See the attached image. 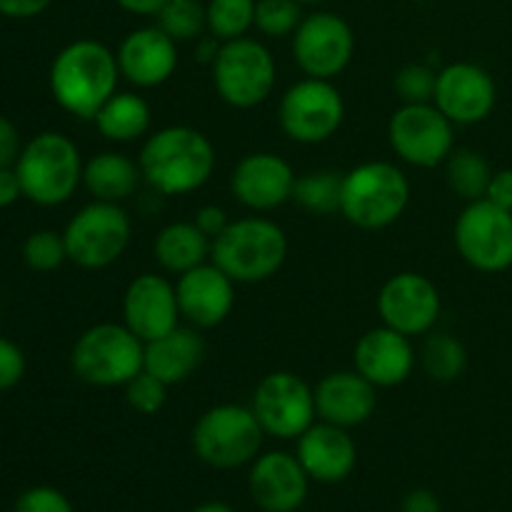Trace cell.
I'll return each instance as SVG.
<instances>
[{
	"label": "cell",
	"instance_id": "obj_1",
	"mask_svg": "<svg viewBox=\"0 0 512 512\" xmlns=\"http://www.w3.org/2000/svg\"><path fill=\"white\" fill-rule=\"evenodd\" d=\"M215 145L203 130L190 125H165L143 140L138 165L143 183L153 193L173 198L203 188L215 173Z\"/></svg>",
	"mask_w": 512,
	"mask_h": 512
},
{
	"label": "cell",
	"instance_id": "obj_2",
	"mask_svg": "<svg viewBox=\"0 0 512 512\" xmlns=\"http://www.w3.org/2000/svg\"><path fill=\"white\" fill-rule=\"evenodd\" d=\"M118 55L95 38H78L58 50L50 63L48 85L55 103L80 120H93L118 93Z\"/></svg>",
	"mask_w": 512,
	"mask_h": 512
},
{
	"label": "cell",
	"instance_id": "obj_3",
	"mask_svg": "<svg viewBox=\"0 0 512 512\" xmlns=\"http://www.w3.org/2000/svg\"><path fill=\"white\" fill-rule=\"evenodd\" d=\"M85 160L80 148L60 130H43L23 145L15 173L23 185V198L40 208L68 203L83 185Z\"/></svg>",
	"mask_w": 512,
	"mask_h": 512
},
{
	"label": "cell",
	"instance_id": "obj_4",
	"mask_svg": "<svg viewBox=\"0 0 512 512\" xmlns=\"http://www.w3.org/2000/svg\"><path fill=\"white\" fill-rule=\"evenodd\" d=\"M288 235L263 215L230 220L213 240L210 260L238 285H255L275 278L288 260Z\"/></svg>",
	"mask_w": 512,
	"mask_h": 512
},
{
	"label": "cell",
	"instance_id": "obj_5",
	"mask_svg": "<svg viewBox=\"0 0 512 512\" xmlns=\"http://www.w3.org/2000/svg\"><path fill=\"white\" fill-rule=\"evenodd\" d=\"M410 180L395 163L365 160L343 175L340 215L360 230H383L403 218Z\"/></svg>",
	"mask_w": 512,
	"mask_h": 512
},
{
	"label": "cell",
	"instance_id": "obj_6",
	"mask_svg": "<svg viewBox=\"0 0 512 512\" xmlns=\"http://www.w3.org/2000/svg\"><path fill=\"white\" fill-rule=\"evenodd\" d=\"M143 365L145 343L125 323L90 325L70 350L75 378L93 388H123Z\"/></svg>",
	"mask_w": 512,
	"mask_h": 512
},
{
	"label": "cell",
	"instance_id": "obj_7",
	"mask_svg": "<svg viewBox=\"0 0 512 512\" xmlns=\"http://www.w3.org/2000/svg\"><path fill=\"white\" fill-rule=\"evenodd\" d=\"M265 430L250 405L220 403L205 410L193 425L190 443L198 460L215 470H238L263 453Z\"/></svg>",
	"mask_w": 512,
	"mask_h": 512
},
{
	"label": "cell",
	"instance_id": "obj_8",
	"mask_svg": "<svg viewBox=\"0 0 512 512\" xmlns=\"http://www.w3.org/2000/svg\"><path fill=\"white\" fill-rule=\"evenodd\" d=\"M218 98L235 110H250L263 105L278 83V65L273 53L260 40H228L220 45L218 58L210 65Z\"/></svg>",
	"mask_w": 512,
	"mask_h": 512
},
{
	"label": "cell",
	"instance_id": "obj_9",
	"mask_svg": "<svg viewBox=\"0 0 512 512\" xmlns=\"http://www.w3.org/2000/svg\"><path fill=\"white\" fill-rule=\"evenodd\" d=\"M130 215L120 203H93L83 205L63 230L68 260L83 270L110 268L123 258L130 245Z\"/></svg>",
	"mask_w": 512,
	"mask_h": 512
},
{
	"label": "cell",
	"instance_id": "obj_10",
	"mask_svg": "<svg viewBox=\"0 0 512 512\" xmlns=\"http://www.w3.org/2000/svg\"><path fill=\"white\" fill-rule=\"evenodd\" d=\"M278 120L293 143L320 145L338 135L345 120V100L333 80L305 75L283 93Z\"/></svg>",
	"mask_w": 512,
	"mask_h": 512
},
{
	"label": "cell",
	"instance_id": "obj_11",
	"mask_svg": "<svg viewBox=\"0 0 512 512\" xmlns=\"http://www.w3.org/2000/svg\"><path fill=\"white\" fill-rule=\"evenodd\" d=\"M388 143L403 163L438 168L455 150V123L435 103L400 105L388 120Z\"/></svg>",
	"mask_w": 512,
	"mask_h": 512
},
{
	"label": "cell",
	"instance_id": "obj_12",
	"mask_svg": "<svg viewBox=\"0 0 512 512\" xmlns=\"http://www.w3.org/2000/svg\"><path fill=\"white\" fill-rule=\"evenodd\" d=\"M453 238L470 268L480 273L512 268V210L498 208L488 198L473 200L455 220Z\"/></svg>",
	"mask_w": 512,
	"mask_h": 512
},
{
	"label": "cell",
	"instance_id": "obj_13",
	"mask_svg": "<svg viewBox=\"0 0 512 512\" xmlns=\"http://www.w3.org/2000/svg\"><path fill=\"white\" fill-rule=\"evenodd\" d=\"M250 408L265 435L278 440H298L318 420L315 390L290 370L265 375L255 385Z\"/></svg>",
	"mask_w": 512,
	"mask_h": 512
},
{
	"label": "cell",
	"instance_id": "obj_14",
	"mask_svg": "<svg viewBox=\"0 0 512 512\" xmlns=\"http://www.w3.org/2000/svg\"><path fill=\"white\" fill-rule=\"evenodd\" d=\"M355 55V33L348 20L330 10H318L300 20L293 33V58L303 75L335 80Z\"/></svg>",
	"mask_w": 512,
	"mask_h": 512
},
{
	"label": "cell",
	"instance_id": "obj_15",
	"mask_svg": "<svg viewBox=\"0 0 512 512\" xmlns=\"http://www.w3.org/2000/svg\"><path fill=\"white\" fill-rule=\"evenodd\" d=\"M375 305H378L380 323L408 338L428 335L438 325L440 310H443L438 285L428 275L413 273V270L385 280Z\"/></svg>",
	"mask_w": 512,
	"mask_h": 512
},
{
	"label": "cell",
	"instance_id": "obj_16",
	"mask_svg": "<svg viewBox=\"0 0 512 512\" xmlns=\"http://www.w3.org/2000/svg\"><path fill=\"white\" fill-rule=\"evenodd\" d=\"M295 180L298 175L283 155L258 150L243 155L235 163L230 173V193L243 208L253 213H270L293 200Z\"/></svg>",
	"mask_w": 512,
	"mask_h": 512
},
{
	"label": "cell",
	"instance_id": "obj_17",
	"mask_svg": "<svg viewBox=\"0 0 512 512\" xmlns=\"http://www.w3.org/2000/svg\"><path fill=\"white\" fill-rule=\"evenodd\" d=\"M435 105L455 125H475L490 118L498 103V85L493 75L478 63L458 60L438 70Z\"/></svg>",
	"mask_w": 512,
	"mask_h": 512
},
{
	"label": "cell",
	"instance_id": "obj_18",
	"mask_svg": "<svg viewBox=\"0 0 512 512\" xmlns=\"http://www.w3.org/2000/svg\"><path fill=\"white\" fill-rule=\"evenodd\" d=\"M248 490L263 512H298L308 500L310 478L298 455L268 450L250 463Z\"/></svg>",
	"mask_w": 512,
	"mask_h": 512
},
{
	"label": "cell",
	"instance_id": "obj_19",
	"mask_svg": "<svg viewBox=\"0 0 512 512\" xmlns=\"http://www.w3.org/2000/svg\"><path fill=\"white\" fill-rule=\"evenodd\" d=\"M235 280L225 270H220L213 260L178 275L175 293L183 323L198 330L218 328L228 320L235 308Z\"/></svg>",
	"mask_w": 512,
	"mask_h": 512
},
{
	"label": "cell",
	"instance_id": "obj_20",
	"mask_svg": "<svg viewBox=\"0 0 512 512\" xmlns=\"http://www.w3.org/2000/svg\"><path fill=\"white\" fill-rule=\"evenodd\" d=\"M123 323L143 343L163 338L165 333L178 328L183 318H180L175 283L158 273H143L130 280L123 295Z\"/></svg>",
	"mask_w": 512,
	"mask_h": 512
},
{
	"label": "cell",
	"instance_id": "obj_21",
	"mask_svg": "<svg viewBox=\"0 0 512 512\" xmlns=\"http://www.w3.org/2000/svg\"><path fill=\"white\" fill-rule=\"evenodd\" d=\"M120 75L135 88H158L168 83L180 63L178 43L158 25L135 28L118 45Z\"/></svg>",
	"mask_w": 512,
	"mask_h": 512
},
{
	"label": "cell",
	"instance_id": "obj_22",
	"mask_svg": "<svg viewBox=\"0 0 512 512\" xmlns=\"http://www.w3.org/2000/svg\"><path fill=\"white\" fill-rule=\"evenodd\" d=\"M353 363L363 378H368L375 388H398L413 375L418 355H415L413 338L378 325L360 335L353 350Z\"/></svg>",
	"mask_w": 512,
	"mask_h": 512
},
{
	"label": "cell",
	"instance_id": "obj_23",
	"mask_svg": "<svg viewBox=\"0 0 512 512\" xmlns=\"http://www.w3.org/2000/svg\"><path fill=\"white\" fill-rule=\"evenodd\" d=\"M295 455L308 478L323 485L343 483L358 465V445H355L350 430L325 423V420H315L300 435Z\"/></svg>",
	"mask_w": 512,
	"mask_h": 512
},
{
	"label": "cell",
	"instance_id": "obj_24",
	"mask_svg": "<svg viewBox=\"0 0 512 512\" xmlns=\"http://www.w3.org/2000/svg\"><path fill=\"white\" fill-rule=\"evenodd\" d=\"M318 420L353 430L368 423L378 410V388L358 370H335L315 385Z\"/></svg>",
	"mask_w": 512,
	"mask_h": 512
},
{
	"label": "cell",
	"instance_id": "obj_25",
	"mask_svg": "<svg viewBox=\"0 0 512 512\" xmlns=\"http://www.w3.org/2000/svg\"><path fill=\"white\" fill-rule=\"evenodd\" d=\"M205 355H208V345H205L200 330L188 323H180L163 338L145 343L143 368L173 388V385L185 383L190 375H195V370L203 365Z\"/></svg>",
	"mask_w": 512,
	"mask_h": 512
},
{
	"label": "cell",
	"instance_id": "obj_26",
	"mask_svg": "<svg viewBox=\"0 0 512 512\" xmlns=\"http://www.w3.org/2000/svg\"><path fill=\"white\" fill-rule=\"evenodd\" d=\"M140 185H143V173L138 160L120 150H103L85 160L83 188L93 195V200L123 205L138 193Z\"/></svg>",
	"mask_w": 512,
	"mask_h": 512
},
{
	"label": "cell",
	"instance_id": "obj_27",
	"mask_svg": "<svg viewBox=\"0 0 512 512\" xmlns=\"http://www.w3.org/2000/svg\"><path fill=\"white\" fill-rule=\"evenodd\" d=\"M210 253H213V240L193 220H175V223H168L165 228H160V233L155 235V263L165 273H188V270L208 263Z\"/></svg>",
	"mask_w": 512,
	"mask_h": 512
},
{
	"label": "cell",
	"instance_id": "obj_28",
	"mask_svg": "<svg viewBox=\"0 0 512 512\" xmlns=\"http://www.w3.org/2000/svg\"><path fill=\"white\" fill-rule=\"evenodd\" d=\"M150 120H153V113H150V105L143 95L133 93V90H118L98 110L93 123L108 143L128 145L148 138Z\"/></svg>",
	"mask_w": 512,
	"mask_h": 512
},
{
	"label": "cell",
	"instance_id": "obj_29",
	"mask_svg": "<svg viewBox=\"0 0 512 512\" xmlns=\"http://www.w3.org/2000/svg\"><path fill=\"white\" fill-rule=\"evenodd\" d=\"M493 173L495 170L488 158L473 148H455L445 160V178H448L450 190L465 203L485 198Z\"/></svg>",
	"mask_w": 512,
	"mask_h": 512
},
{
	"label": "cell",
	"instance_id": "obj_30",
	"mask_svg": "<svg viewBox=\"0 0 512 512\" xmlns=\"http://www.w3.org/2000/svg\"><path fill=\"white\" fill-rule=\"evenodd\" d=\"M343 175L345 173L333 168H318L298 175L293 190V203H298L305 213L320 215V218L340 213Z\"/></svg>",
	"mask_w": 512,
	"mask_h": 512
},
{
	"label": "cell",
	"instance_id": "obj_31",
	"mask_svg": "<svg viewBox=\"0 0 512 512\" xmlns=\"http://www.w3.org/2000/svg\"><path fill=\"white\" fill-rule=\"evenodd\" d=\"M420 363L425 375L435 383H453L468 368V350L450 333H433L423 343Z\"/></svg>",
	"mask_w": 512,
	"mask_h": 512
},
{
	"label": "cell",
	"instance_id": "obj_32",
	"mask_svg": "<svg viewBox=\"0 0 512 512\" xmlns=\"http://www.w3.org/2000/svg\"><path fill=\"white\" fill-rule=\"evenodd\" d=\"M158 28L165 30L175 43H195L208 33V10L200 0H168L155 15Z\"/></svg>",
	"mask_w": 512,
	"mask_h": 512
},
{
	"label": "cell",
	"instance_id": "obj_33",
	"mask_svg": "<svg viewBox=\"0 0 512 512\" xmlns=\"http://www.w3.org/2000/svg\"><path fill=\"white\" fill-rule=\"evenodd\" d=\"M255 3L258 0H208V33L220 43L245 38L255 28Z\"/></svg>",
	"mask_w": 512,
	"mask_h": 512
},
{
	"label": "cell",
	"instance_id": "obj_34",
	"mask_svg": "<svg viewBox=\"0 0 512 512\" xmlns=\"http://www.w3.org/2000/svg\"><path fill=\"white\" fill-rule=\"evenodd\" d=\"M23 260L35 273H53L68 260L65 238L58 230H33L23 243Z\"/></svg>",
	"mask_w": 512,
	"mask_h": 512
},
{
	"label": "cell",
	"instance_id": "obj_35",
	"mask_svg": "<svg viewBox=\"0 0 512 512\" xmlns=\"http://www.w3.org/2000/svg\"><path fill=\"white\" fill-rule=\"evenodd\" d=\"M303 5L298 0H258L255 3V30L265 38H288L303 20Z\"/></svg>",
	"mask_w": 512,
	"mask_h": 512
},
{
	"label": "cell",
	"instance_id": "obj_36",
	"mask_svg": "<svg viewBox=\"0 0 512 512\" xmlns=\"http://www.w3.org/2000/svg\"><path fill=\"white\" fill-rule=\"evenodd\" d=\"M435 88H438V70L423 63L403 65L393 78V90L400 105L433 103Z\"/></svg>",
	"mask_w": 512,
	"mask_h": 512
},
{
	"label": "cell",
	"instance_id": "obj_37",
	"mask_svg": "<svg viewBox=\"0 0 512 512\" xmlns=\"http://www.w3.org/2000/svg\"><path fill=\"white\" fill-rule=\"evenodd\" d=\"M123 388L128 405L140 415H158L165 408V403H168L170 385H165L163 380L155 378L145 368L135 378H130Z\"/></svg>",
	"mask_w": 512,
	"mask_h": 512
},
{
	"label": "cell",
	"instance_id": "obj_38",
	"mask_svg": "<svg viewBox=\"0 0 512 512\" xmlns=\"http://www.w3.org/2000/svg\"><path fill=\"white\" fill-rule=\"evenodd\" d=\"M13 512H75L70 500L53 485H35L20 493Z\"/></svg>",
	"mask_w": 512,
	"mask_h": 512
},
{
	"label": "cell",
	"instance_id": "obj_39",
	"mask_svg": "<svg viewBox=\"0 0 512 512\" xmlns=\"http://www.w3.org/2000/svg\"><path fill=\"white\" fill-rule=\"evenodd\" d=\"M25 355L20 345L0 335V393L13 390L25 375Z\"/></svg>",
	"mask_w": 512,
	"mask_h": 512
},
{
	"label": "cell",
	"instance_id": "obj_40",
	"mask_svg": "<svg viewBox=\"0 0 512 512\" xmlns=\"http://www.w3.org/2000/svg\"><path fill=\"white\" fill-rule=\"evenodd\" d=\"M23 145L18 125L0 115V168H15L20 153H23Z\"/></svg>",
	"mask_w": 512,
	"mask_h": 512
},
{
	"label": "cell",
	"instance_id": "obj_41",
	"mask_svg": "<svg viewBox=\"0 0 512 512\" xmlns=\"http://www.w3.org/2000/svg\"><path fill=\"white\" fill-rule=\"evenodd\" d=\"M193 223L198 225L210 240H215L225 228H228L230 218L228 213H225V208H220V205H203V208L195 210Z\"/></svg>",
	"mask_w": 512,
	"mask_h": 512
},
{
	"label": "cell",
	"instance_id": "obj_42",
	"mask_svg": "<svg viewBox=\"0 0 512 512\" xmlns=\"http://www.w3.org/2000/svg\"><path fill=\"white\" fill-rule=\"evenodd\" d=\"M53 0H0V15L10 20H30L43 15Z\"/></svg>",
	"mask_w": 512,
	"mask_h": 512
},
{
	"label": "cell",
	"instance_id": "obj_43",
	"mask_svg": "<svg viewBox=\"0 0 512 512\" xmlns=\"http://www.w3.org/2000/svg\"><path fill=\"white\" fill-rule=\"evenodd\" d=\"M485 198H488L490 203L498 205V208L512 210V168L495 170L493 178H490Z\"/></svg>",
	"mask_w": 512,
	"mask_h": 512
},
{
	"label": "cell",
	"instance_id": "obj_44",
	"mask_svg": "<svg viewBox=\"0 0 512 512\" xmlns=\"http://www.w3.org/2000/svg\"><path fill=\"white\" fill-rule=\"evenodd\" d=\"M400 512H443L440 498L428 488H415L400 503Z\"/></svg>",
	"mask_w": 512,
	"mask_h": 512
},
{
	"label": "cell",
	"instance_id": "obj_45",
	"mask_svg": "<svg viewBox=\"0 0 512 512\" xmlns=\"http://www.w3.org/2000/svg\"><path fill=\"white\" fill-rule=\"evenodd\" d=\"M20 198H23V185L15 168H0V210L10 208Z\"/></svg>",
	"mask_w": 512,
	"mask_h": 512
},
{
	"label": "cell",
	"instance_id": "obj_46",
	"mask_svg": "<svg viewBox=\"0 0 512 512\" xmlns=\"http://www.w3.org/2000/svg\"><path fill=\"white\" fill-rule=\"evenodd\" d=\"M165 3L168 0H115L118 8H123L130 15H140V18H155Z\"/></svg>",
	"mask_w": 512,
	"mask_h": 512
},
{
	"label": "cell",
	"instance_id": "obj_47",
	"mask_svg": "<svg viewBox=\"0 0 512 512\" xmlns=\"http://www.w3.org/2000/svg\"><path fill=\"white\" fill-rule=\"evenodd\" d=\"M220 45L223 43H220L215 35H210V33L200 35V38L195 40V60H200V63H205V65H213V60L218 58Z\"/></svg>",
	"mask_w": 512,
	"mask_h": 512
},
{
	"label": "cell",
	"instance_id": "obj_48",
	"mask_svg": "<svg viewBox=\"0 0 512 512\" xmlns=\"http://www.w3.org/2000/svg\"><path fill=\"white\" fill-rule=\"evenodd\" d=\"M190 512H235L228 503H220V500H208V503H200L198 508Z\"/></svg>",
	"mask_w": 512,
	"mask_h": 512
},
{
	"label": "cell",
	"instance_id": "obj_49",
	"mask_svg": "<svg viewBox=\"0 0 512 512\" xmlns=\"http://www.w3.org/2000/svg\"><path fill=\"white\" fill-rule=\"evenodd\" d=\"M300 5H318V3H325V0H298Z\"/></svg>",
	"mask_w": 512,
	"mask_h": 512
}]
</instances>
